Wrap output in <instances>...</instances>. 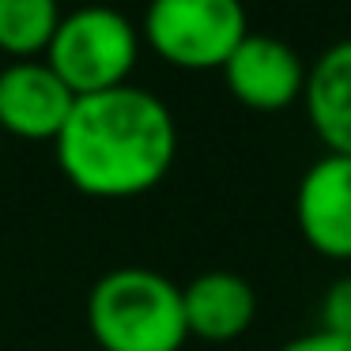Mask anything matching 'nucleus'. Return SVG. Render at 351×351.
Returning a JSON list of instances; mask_svg holds the SVG:
<instances>
[{"label": "nucleus", "mask_w": 351, "mask_h": 351, "mask_svg": "<svg viewBox=\"0 0 351 351\" xmlns=\"http://www.w3.org/2000/svg\"><path fill=\"white\" fill-rule=\"evenodd\" d=\"M76 95L46 61H12L0 69V132L31 144H53Z\"/></svg>", "instance_id": "nucleus-6"}, {"label": "nucleus", "mask_w": 351, "mask_h": 351, "mask_svg": "<svg viewBox=\"0 0 351 351\" xmlns=\"http://www.w3.org/2000/svg\"><path fill=\"white\" fill-rule=\"evenodd\" d=\"M227 91L257 114H280L306 91V64L276 34H245L242 46L223 64Z\"/></svg>", "instance_id": "nucleus-5"}, {"label": "nucleus", "mask_w": 351, "mask_h": 351, "mask_svg": "<svg viewBox=\"0 0 351 351\" xmlns=\"http://www.w3.org/2000/svg\"><path fill=\"white\" fill-rule=\"evenodd\" d=\"M280 351H351V340H348V336H332V332L313 328V332H306V336H298V340L283 343Z\"/></svg>", "instance_id": "nucleus-12"}, {"label": "nucleus", "mask_w": 351, "mask_h": 351, "mask_svg": "<svg viewBox=\"0 0 351 351\" xmlns=\"http://www.w3.org/2000/svg\"><path fill=\"white\" fill-rule=\"evenodd\" d=\"M53 147L72 189L95 200H129L170 174L178 125L159 95L125 84L76 99Z\"/></svg>", "instance_id": "nucleus-1"}, {"label": "nucleus", "mask_w": 351, "mask_h": 351, "mask_svg": "<svg viewBox=\"0 0 351 351\" xmlns=\"http://www.w3.org/2000/svg\"><path fill=\"white\" fill-rule=\"evenodd\" d=\"M189 336L208 343H230L257 317V291L238 272H200L182 287Z\"/></svg>", "instance_id": "nucleus-8"}, {"label": "nucleus", "mask_w": 351, "mask_h": 351, "mask_svg": "<svg viewBox=\"0 0 351 351\" xmlns=\"http://www.w3.org/2000/svg\"><path fill=\"white\" fill-rule=\"evenodd\" d=\"M140 31L125 12L110 4H87L61 19L42 61L57 72L76 99L125 87L140 57Z\"/></svg>", "instance_id": "nucleus-3"}, {"label": "nucleus", "mask_w": 351, "mask_h": 351, "mask_svg": "<svg viewBox=\"0 0 351 351\" xmlns=\"http://www.w3.org/2000/svg\"><path fill=\"white\" fill-rule=\"evenodd\" d=\"M250 34L242 0H152L140 38L174 69H223Z\"/></svg>", "instance_id": "nucleus-4"}, {"label": "nucleus", "mask_w": 351, "mask_h": 351, "mask_svg": "<svg viewBox=\"0 0 351 351\" xmlns=\"http://www.w3.org/2000/svg\"><path fill=\"white\" fill-rule=\"evenodd\" d=\"M306 117L328 155H351V38H340L306 69Z\"/></svg>", "instance_id": "nucleus-9"}, {"label": "nucleus", "mask_w": 351, "mask_h": 351, "mask_svg": "<svg viewBox=\"0 0 351 351\" xmlns=\"http://www.w3.org/2000/svg\"><path fill=\"white\" fill-rule=\"evenodd\" d=\"M0 152H4V132H0Z\"/></svg>", "instance_id": "nucleus-13"}, {"label": "nucleus", "mask_w": 351, "mask_h": 351, "mask_svg": "<svg viewBox=\"0 0 351 351\" xmlns=\"http://www.w3.org/2000/svg\"><path fill=\"white\" fill-rule=\"evenodd\" d=\"M317 328H321V332L348 336V340H351V276L336 280L332 287L325 291L321 310H317Z\"/></svg>", "instance_id": "nucleus-11"}, {"label": "nucleus", "mask_w": 351, "mask_h": 351, "mask_svg": "<svg viewBox=\"0 0 351 351\" xmlns=\"http://www.w3.org/2000/svg\"><path fill=\"white\" fill-rule=\"evenodd\" d=\"M99 351H182L189 340L182 287L155 268H114L87 295Z\"/></svg>", "instance_id": "nucleus-2"}, {"label": "nucleus", "mask_w": 351, "mask_h": 351, "mask_svg": "<svg viewBox=\"0 0 351 351\" xmlns=\"http://www.w3.org/2000/svg\"><path fill=\"white\" fill-rule=\"evenodd\" d=\"M61 19L57 0H0V57L42 61Z\"/></svg>", "instance_id": "nucleus-10"}, {"label": "nucleus", "mask_w": 351, "mask_h": 351, "mask_svg": "<svg viewBox=\"0 0 351 351\" xmlns=\"http://www.w3.org/2000/svg\"><path fill=\"white\" fill-rule=\"evenodd\" d=\"M306 245L328 261H351V155H321L295 193Z\"/></svg>", "instance_id": "nucleus-7"}]
</instances>
